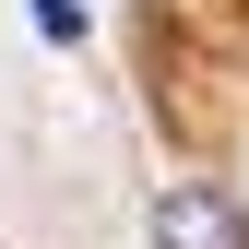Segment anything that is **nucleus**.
Masks as SVG:
<instances>
[{
	"label": "nucleus",
	"mask_w": 249,
	"mask_h": 249,
	"mask_svg": "<svg viewBox=\"0 0 249 249\" xmlns=\"http://www.w3.org/2000/svg\"><path fill=\"white\" fill-rule=\"evenodd\" d=\"M154 249H249V213H237L226 190H202V178H190V190L154 202Z\"/></svg>",
	"instance_id": "f257e3e1"
},
{
	"label": "nucleus",
	"mask_w": 249,
	"mask_h": 249,
	"mask_svg": "<svg viewBox=\"0 0 249 249\" xmlns=\"http://www.w3.org/2000/svg\"><path fill=\"white\" fill-rule=\"evenodd\" d=\"M36 36H83V0H36Z\"/></svg>",
	"instance_id": "f03ea898"
}]
</instances>
